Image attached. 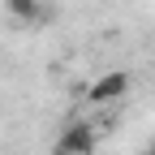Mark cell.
I'll return each instance as SVG.
<instances>
[{"mask_svg": "<svg viewBox=\"0 0 155 155\" xmlns=\"http://www.w3.org/2000/svg\"><path fill=\"white\" fill-rule=\"evenodd\" d=\"M125 91H129V73L125 69H108V73H99L86 86V99L91 104H112V99H121Z\"/></svg>", "mask_w": 155, "mask_h": 155, "instance_id": "6da1fadb", "label": "cell"}, {"mask_svg": "<svg viewBox=\"0 0 155 155\" xmlns=\"http://www.w3.org/2000/svg\"><path fill=\"white\" fill-rule=\"evenodd\" d=\"M95 129L86 121H73L65 134H61V142H56V155H95Z\"/></svg>", "mask_w": 155, "mask_h": 155, "instance_id": "7a4b0ae2", "label": "cell"}, {"mask_svg": "<svg viewBox=\"0 0 155 155\" xmlns=\"http://www.w3.org/2000/svg\"><path fill=\"white\" fill-rule=\"evenodd\" d=\"M5 13L13 22H35V17L43 13V0H5Z\"/></svg>", "mask_w": 155, "mask_h": 155, "instance_id": "3957f363", "label": "cell"}, {"mask_svg": "<svg viewBox=\"0 0 155 155\" xmlns=\"http://www.w3.org/2000/svg\"><path fill=\"white\" fill-rule=\"evenodd\" d=\"M142 155H155V147H151V151H142Z\"/></svg>", "mask_w": 155, "mask_h": 155, "instance_id": "277c9868", "label": "cell"}, {"mask_svg": "<svg viewBox=\"0 0 155 155\" xmlns=\"http://www.w3.org/2000/svg\"><path fill=\"white\" fill-rule=\"evenodd\" d=\"M52 155H56V151H52Z\"/></svg>", "mask_w": 155, "mask_h": 155, "instance_id": "5b68a950", "label": "cell"}]
</instances>
